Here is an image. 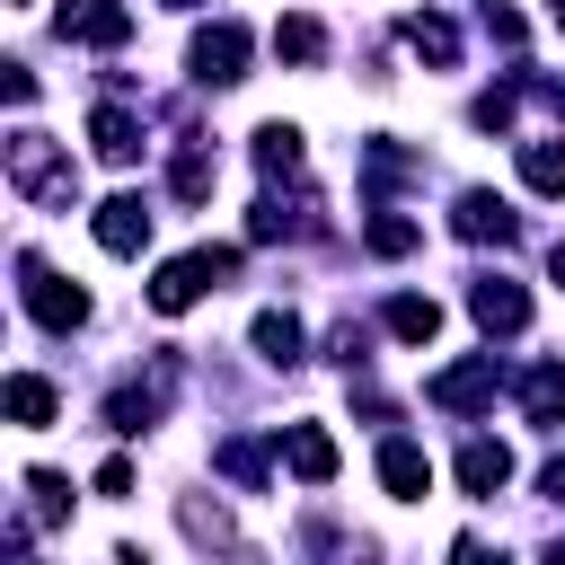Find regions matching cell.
I'll return each mask as SVG.
<instances>
[{
    "mask_svg": "<svg viewBox=\"0 0 565 565\" xmlns=\"http://www.w3.org/2000/svg\"><path fill=\"white\" fill-rule=\"evenodd\" d=\"M212 459H221V468H230V477H238V486H256V477H265V459H256V450H247V441H221V450H212Z\"/></svg>",
    "mask_w": 565,
    "mask_h": 565,
    "instance_id": "27",
    "label": "cell"
},
{
    "mask_svg": "<svg viewBox=\"0 0 565 565\" xmlns=\"http://www.w3.org/2000/svg\"><path fill=\"white\" fill-rule=\"evenodd\" d=\"M274 53H282V62H318V53H327V26H318V18H282V26H274Z\"/></svg>",
    "mask_w": 565,
    "mask_h": 565,
    "instance_id": "23",
    "label": "cell"
},
{
    "mask_svg": "<svg viewBox=\"0 0 565 565\" xmlns=\"http://www.w3.org/2000/svg\"><path fill=\"white\" fill-rule=\"evenodd\" d=\"M433 406H450V415H477V406H494V353L486 362H450V371H433V388H424Z\"/></svg>",
    "mask_w": 565,
    "mask_h": 565,
    "instance_id": "7",
    "label": "cell"
},
{
    "mask_svg": "<svg viewBox=\"0 0 565 565\" xmlns=\"http://www.w3.org/2000/svg\"><path fill=\"white\" fill-rule=\"evenodd\" d=\"M177 9H203V0H177Z\"/></svg>",
    "mask_w": 565,
    "mask_h": 565,
    "instance_id": "35",
    "label": "cell"
},
{
    "mask_svg": "<svg viewBox=\"0 0 565 565\" xmlns=\"http://www.w3.org/2000/svg\"><path fill=\"white\" fill-rule=\"evenodd\" d=\"M115 565H150V556H141V547H115Z\"/></svg>",
    "mask_w": 565,
    "mask_h": 565,
    "instance_id": "32",
    "label": "cell"
},
{
    "mask_svg": "<svg viewBox=\"0 0 565 565\" xmlns=\"http://www.w3.org/2000/svg\"><path fill=\"white\" fill-rule=\"evenodd\" d=\"M88 141H97L106 168H132V159H141V124H132L124 106H97V115H88Z\"/></svg>",
    "mask_w": 565,
    "mask_h": 565,
    "instance_id": "11",
    "label": "cell"
},
{
    "mask_svg": "<svg viewBox=\"0 0 565 565\" xmlns=\"http://www.w3.org/2000/svg\"><path fill=\"white\" fill-rule=\"evenodd\" d=\"M26 494H35V521H71V486L53 468H26Z\"/></svg>",
    "mask_w": 565,
    "mask_h": 565,
    "instance_id": "25",
    "label": "cell"
},
{
    "mask_svg": "<svg viewBox=\"0 0 565 565\" xmlns=\"http://www.w3.org/2000/svg\"><path fill=\"white\" fill-rule=\"evenodd\" d=\"M547 265H556V282H565V238H556V256H547Z\"/></svg>",
    "mask_w": 565,
    "mask_h": 565,
    "instance_id": "33",
    "label": "cell"
},
{
    "mask_svg": "<svg viewBox=\"0 0 565 565\" xmlns=\"http://www.w3.org/2000/svg\"><path fill=\"white\" fill-rule=\"evenodd\" d=\"M62 35H71V44L115 53V44L132 35V18H124V0H62Z\"/></svg>",
    "mask_w": 565,
    "mask_h": 565,
    "instance_id": "8",
    "label": "cell"
},
{
    "mask_svg": "<svg viewBox=\"0 0 565 565\" xmlns=\"http://www.w3.org/2000/svg\"><path fill=\"white\" fill-rule=\"evenodd\" d=\"M380 486H388V494H424V486H433V459H424L415 441H380Z\"/></svg>",
    "mask_w": 565,
    "mask_h": 565,
    "instance_id": "14",
    "label": "cell"
},
{
    "mask_svg": "<svg viewBox=\"0 0 565 565\" xmlns=\"http://www.w3.org/2000/svg\"><path fill=\"white\" fill-rule=\"evenodd\" d=\"M477 124H486V132L512 124V88H486V97H477Z\"/></svg>",
    "mask_w": 565,
    "mask_h": 565,
    "instance_id": "28",
    "label": "cell"
},
{
    "mask_svg": "<svg viewBox=\"0 0 565 565\" xmlns=\"http://www.w3.org/2000/svg\"><path fill=\"white\" fill-rule=\"evenodd\" d=\"M97 494H132V459H106L97 468Z\"/></svg>",
    "mask_w": 565,
    "mask_h": 565,
    "instance_id": "29",
    "label": "cell"
},
{
    "mask_svg": "<svg viewBox=\"0 0 565 565\" xmlns=\"http://www.w3.org/2000/svg\"><path fill=\"white\" fill-rule=\"evenodd\" d=\"M185 62H194V79H203V88L247 79V26H238V18H212V26L194 35V53H185Z\"/></svg>",
    "mask_w": 565,
    "mask_h": 565,
    "instance_id": "4",
    "label": "cell"
},
{
    "mask_svg": "<svg viewBox=\"0 0 565 565\" xmlns=\"http://www.w3.org/2000/svg\"><path fill=\"white\" fill-rule=\"evenodd\" d=\"M256 168H265V177H291V168H300V132H291V124H256Z\"/></svg>",
    "mask_w": 565,
    "mask_h": 565,
    "instance_id": "21",
    "label": "cell"
},
{
    "mask_svg": "<svg viewBox=\"0 0 565 565\" xmlns=\"http://www.w3.org/2000/svg\"><path fill=\"white\" fill-rule=\"evenodd\" d=\"M9 565H26V556H9Z\"/></svg>",
    "mask_w": 565,
    "mask_h": 565,
    "instance_id": "37",
    "label": "cell"
},
{
    "mask_svg": "<svg viewBox=\"0 0 565 565\" xmlns=\"http://www.w3.org/2000/svg\"><path fill=\"white\" fill-rule=\"evenodd\" d=\"M547 565H565V539H556V547H547Z\"/></svg>",
    "mask_w": 565,
    "mask_h": 565,
    "instance_id": "34",
    "label": "cell"
},
{
    "mask_svg": "<svg viewBox=\"0 0 565 565\" xmlns=\"http://www.w3.org/2000/svg\"><path fill=\"white\" fill-rule=\"evenodd\" d=\"M282 459H291L300 486H327V477H335V441H327L318 424H291V433H282Z\"/></svg>",
    "mask_w": 565,
    "mask_h": 565,
    "instance_id": "12",
    "label": "cell"
},
{
    "mask_svg": "<svg viewBox=\"0 0 565 565\" xmlns=\"http://www.w3.org/2000/svg\"><path fill=\"white\" fill-rule=\"evenodd\" d=\"M177 521H185V539H203V547H238L230 512H221V503H203V494H185V503H177Z\"/></svg>",
    "mask_w": 565,
    "mask_h": 565,
    "instance_id": "20",
    "label": "cell"
},
{
    "mask_svg": "<svg viewBox=\"0 0 565 565\" xmlns=\"http://www.w3.org/2000/svg\"><path fill=\"white\" fill-rule=\"evenodd\" d=\"M18 291H26V318H35V327H53V335H71V327L88 318V291H79V282H62L44 256H18Z\"/></svg>",
    "mask_w": 565,
    "mask_h": 565,
    "instance_id": "3",
    "label": "cell"
},
{
    "mask_svg": "<svg viewBox=\"0 0 565 565\" xmlns=\"http://www.w3.org/2000/svg\"><path fill=\"white\" fill-rule=\"evenodd\" d=\"M503 477H512V450H503V441H468V450H459V486H468V494H494Z\"/></svg>",
    "mask_w": 565,
    "mask_h": 565,
    "instance_id": "17",
    "label": "cell"
},
{
    "mask_svg": "<svg viewBox=\"0 0 565 565\" xmlns=\"http://www.w3.org/2000/svg\"><path fill=\"white\" fill-rule=\"evenodd\" d=\"M415 238H424V230H415L406 212H371V256H406Z\"/></svg>",
    "mask_w": 565,
    "mask_h": 565,
    "instance_id": "24",
    "label": "cell"
},
{
    "mask_svg": "<svg viewBox=\"0 0 565 565\" xmlns=\"http://www.w3.org/2000/svg\"><path fill=\"white\" fill-rule=\"evenodd\" d=\"M539 494H547V503H565V459H547V468H539Z\"/></svg>",
    "mask_w": 565,
    "mask_h": 565,
    "instance_id": "30",
    "label": "cell"
},
{
    "mask_svg": "<svg viewBox=\"0 0 565 565\" xmlns=\"http://www.w3.org/2000/svg\"><path fill=\"white\" fill-rule=\"evenodd\" d=\"M521 415H530V424H565V362L521 371Z\"/></svg>",
    "mask_w": 565,
    "mask_h": 565,
    "instance_id": "13",
    "label": "cell"
},
{
    "mask_svg": "<svg viewBox=\"0 0 565 565\" xmlns=\"http://www.w3.org/2000/svg\"><path fill=\"white\" fill-rule=\"evenodd\" d=\"M388 335H397V344H433V335H441V309H433L424 291H397V300H388Z\"/></svg>",
    "mask_w": 565,
    "mask_h": 565,
    "instance_id": "15",
    "label": "cell"
},
{
    "mask_svg": "<svg viewBox=\"0 0 565 565\" xmlns=\"http://www.w3.org/2000/svg\"><path fill=\"white\" fill-rule=\"evenodd\" d=\"M556 97H565V88H556Z\"/></svg>",
    "mask_w": 565,
    "mask_h": 565,
    "instance_id": "38",
    "label": "cell"
},
{
    "mask_svg": "<svg viewBox=\"0 0 565 565\" xmlns=\"http://www.w3.org/2000/svg\"><path fill=\"white\" fill-rule=\"evenodd\" d=\"M556 26H565V0H556Z\"/></svg>",
    "mask_w": 565,
    "mask_h": 565,
    "instance_id": "36",
    "label": "cell"
},
{
    "mask_svg": "<svg viewBox=\"0 0 565 565\" xmlns=\"http://www.w3.org/2000/svg\"><path fill=\"white\" fill-rule=\"evenodd\" d=\"M0 406H9V424H53V380H35V371H18L9 388H0Z\"/></svg>",
    "mask_w": 565,
    "mask_h": 565,
    "instance_id": "16",
    "label": "cell"
},
{
    "mask_svg": "<svg viewBox=\"0 0 565 565\" xmlns=\"http://www.w3.org/2000/svg\"><path fill=\"white\" fill-rule=\"evenodd\" d=\"M168 380H177V362H159V380H150V388H115V397H106V424H115V433H150V424H159Z\"/></svg>",
    "mask_w": 565,
    "mask_h": 565,
    "instance_id": "10",
    "label": "cell"
},
{
    "mask_svg": "<svg viewBox=\"0 0 565 565\" xmlns=\"http://www.w3.org/2000/svg\"><path fill=\"white\" fill-rule=\"evenodd\" d=\"M177 194H185V203H194V194H212V159H203V150H185V159H177Z\"/></svg>",
    "mask_w": 565,
    "mask_h": 565,
    "instance_id": "26",
    "label": "cell"
},
{
    "mask_svg": "<svg viewBox=\"0 0 565 565\" xmlns=\"http://www.w3.org/2000/svg\"><path fill=\"white\" fill-rule=\"evenodd\" d=\"M450 230H459V238H477V247H486V238H494V247H512V238H521V221H512V203H503V194H486V185H468V194H459V212H450Z\"/></svg>",
    "mask_w": 565,
    "mask_h": 565,
    "instance_id": "5",
    "label": "cell"
},
{
    "mask_svg": "<svg viewBox=\"0 0 565 565\" xmlns=\"http://www.w3.org/2000/svg\"><path fill=\"white\" fill-rule=\"evenodd\" d=\"M141 238H150V203L141 194H106L97 203V247L106 256H141Z\"/></svg>",
    "mask_w": 565,
    "mask_h": 565,
    "instance_id": "9",
    "label": "cell"
},
{
    "mask_svg": "<svg viewBox=\"0 0 565 565\" xmlns=\"http://www.w3.org/2000/svg\"><path fill=\"white\" fill-rule=\"evenodd\" d=\"M468 309H477V327H486V335H521V327H530V291H521V282H503V274L468 282Z\"/></svg>",
    "mask_w": 565,
    "mask_h": 565,
    "instance_id": "6",
    "label": "cell"
},
{
    "mask_svg": "<svg viewBox=\"0 0 565 565\" xmlns=\"http://www.w3.org/2000/svg\"><path fill=\"white\" fill-rule=\"evenodd\" d=\"M238 274V247H194V256H168L159 274H150V309L159 318H177V309H194L212 282H230Z\"/></svg>",
    "mask_w": 565,
    "mask_h": 565,
    "instance_id": "2",
    "label": "cell"
},
{
    "mask_svg": "<svg viewBox=\"0 0 565 565\" xmlns=\"http://www.w3.org/2000/svg\"><path fill=\"white\" fill-rule=\"evenodd\" d=\"M521 185L530 194H565V141H521Z\"/></svg>",
    "mask_w": 565,
    "mask_h": 565,
    "instance_id": "18",
    "label": "cell"
},
{
    "mask_svg": "<svg viewBox=\"0 0 565 565\" xmlns=\"http://www.w3.org/2000/svg\"><path fill=\"white\" fill-rule=\"evenodd\" d=\"M406 44H415L424 62H459V26H450V18H433V9H415V18H406Z\"/></svg>",
    "mask_w": 565,
    "mask_h": 565,
    "instance_id": "19",
    "label": "cell"
},
{
    "mask_svg": "<svg viewBox=\"0 0 565 565\" xmlns=\"http://www.w3.org/2000/svg\"><path fill=\"white\" fill-rule=\"evenodd\" d=\"M256 353H265V362H300V318H291V309H265V318H256Z\"/></svg>",
    "mask_w": 565,
    "mask_h": 565,
    "instance_id": "22",
    "label": "cell"
},
{
    "mask_svg": "<svg viewBox=\"0 0 565 565\" xmlns=\"http://www.w3.org/2000/svg\"><path fill=\"white\" fill-rule=\"evenodd\" d=\"M459 565H503L494 547H477V539H459Z\"/></svg>",
    "mask_w": 565,
    "mask_h": 565,
    "instance_id": "31",
    "label": "cell"
},
{
    "mask_svg": "<svg viewBox=\"0 0 565 565\" xmlns=\"http://www.w3.org/2000/svg\"><path fill=\"white\" fill-rule=\"evenodd\" d=\"M9 185H18L26 203H53V212H71V194H79L62 141H53V132H26V124L9 132Z\"/></svg>",
    "mask_w": 565,
    "mask_h": 565,
    "instance_id": "1",
    "label": "cell"
}]
</instances>
